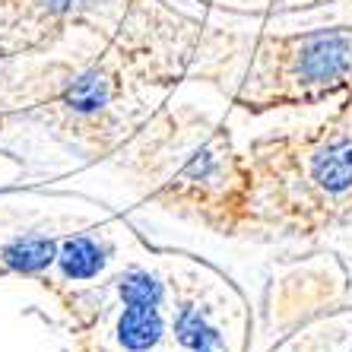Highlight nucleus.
<instances>
[{"mask_svg":"<svg viewBox=\"0 0 352 352\" xmlns=\"http://www.w3.org/2000/svg\"><path fill=\"white\" fill-rule=\"evenodd\" d=\"M0 261L13 273H38L58 261V245L51 238H23L16 245H10L0 254Z\"/></svg>","mask_w":352,"mask_h":352,"instance_id":"obj_6","label":"nucleus"},{"mask_svg":"<svg viewBox=\"0 0 352 352\" xmlns=\"http://www.w3.org/2000/svg\"><path fill=\"white\" fill-rule=\"evenodd\" d=\"M118 340L127 349H149L162 340V318L159 305H127L118 320Z\"/></svg>","mask_w":352,"mask_h":352,"instance_id":"obj_5","label":"nucleus"},{"mask_svg":"<svg viewBox=\"0 0 352 352\" xmlns=\"http://www.w3.org/2000/svg\"><path fill=\"white\" fill-rule=\"evenodd\" d=\"M118 292L124 305H159L162 302V283L143 267H131L118 276Z\"/></svg>","mask_w":352,"mask_h":352,"instance_id":"obj_7","label":"nucleus"},{"mask_svg":"<svg viewBox=\"0 0 352 352\" xmlns=\"http://www.w3.org/2000/svg\"><path fill=\"white\" fill-rule=\"evenodd\" d=\"M121 165L168 213L194 219L219 235L251 229L254 175L248 156L222 124L194 108L149 118L121 140Z\"/></svg>","mask_w":352,"mask_h":352,"instance_id":"obj_1","label":"nucleus"},{"mask_svg":"<svg viewBox=\"0 0 352 352\" xmlns=\"http://www.w3.org/2000/svg\"><path fill=\"white\" fill-rule=\"evenodd\" d=\"M245 156L254 175L251 229L318 235L352 222V92L318 127L261 137Z\"/></svg>","mask_w":352,"mask_h":352,"instance_id":"obj_2","label":"nucleus"},{"mask_svg":"<svg viewBox=\"0 0 352 352\" xmlns=\"http://www.w3.org/2000/svg\"><path fill=\"white\" fill-rule=\"evenodd\" d=\"M108 261H111V248L92 235L67 238L64 248L58 251V267L67 283H89V279L102 276Z\"/></svg>","mask_w":352,"mask_h":352,"instance_id":"obj_4","label":"nucleus"},{"mask_svg":"<svg viewBox=\"0 0 352 352\" xmlns=\"http://www.w3.org/2000/svg\"><path fill=\"white\" fill-rule=\"evenodd\" d=\"M336 92H352V25L257 38L235 102L248 111H267L279 105H318Z\"/></svg>","mask_w":352,"mask_h":352,"instance_id":"obj_3","label":"nucleus"}]
</instances>
